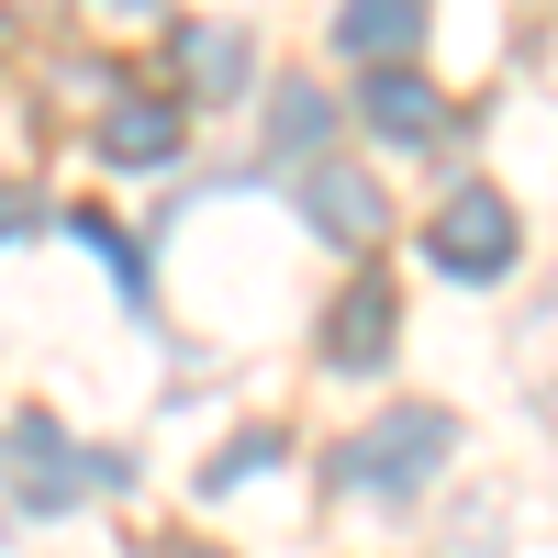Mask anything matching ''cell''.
Listing matches in <instances>:
<instances>
[{
    "mask_svg": "<svg viewBox=\"0 0 558 558\" xmlns=\"http://www.w3.org/2000/svg\"><path fill=\"white\" fill-rule=\"evenodd\" d=\"M246 68H257V45H246L235 23H191V34H179V78H191L202 101H223V89H246Z\"/></svg>",
    "mask_w": 558,
    "mask_h": 558,
    "instance_id": "cell-8",
    "label": "cell"
},
{
    "mask_svg": "<svg viewBox=\"0 0 558 558\" xmlns=\"http://www.w3.org/2000/svg\"><path fill=\"white\" fill-rule=\"evenodd\" d=\"M191 558H213V547H191Z\"/></svg>",
    "mask_w": 558,
    "mask_h": 558,
    "instance_id": "cell-12",
    "label": "cell"
},
{
    "mask_svg": "<svg viewBox=\"0 0 558 558\" xmlns=\"http://www.w3.org/2000/svg\"><path fill=\"white\" fill-rule=\"evenodd\" d=\"M514 246H525V223H514V202H502V191H458V202L425 223V257H436L447 279H502V268H514Z\"/></svg>",
    "mask_w": 558,
    "mask_h": 558,
    "instance_id": "cell-3",
    "label": "cell"
},
{
    "mask_svg": "<svg viewBox=\"0 0 558 558\" xmlns=\"http://www.w3.org/2000/svg\"><path fill=\"white\" fill-rule=\"evenodd\" d=\"M391 347H402V291L391 279H347L336 313H324V368L368 380V368H391Z\"/></svg>",
    "mask_w": 558,
    "mask_h": 558,
    "instance_id": "cell-4",
    "label": "cell"
},
{
    "mask_svg": "<svg viewBox=\"0 0 558 558\" xmlns=\"http://www.w3.org/2000/svg\"><path fill=\"white\" fill-rule=\"evenodd\" d=\"M302 213H313V235H336V246H368V235H380V223H391V202L368 191L357 168H313Z\"/></svg>",
    "mask_w": 558,
    "mask_h": 558,
    "instance_id": "cell-5",
    "label": "cell"
},
{
    "mask_svg": "<svg viewBox=\"0 0 558 558\" xmlns=\"http://www.w3.org/2000/svg\"><path fill=\"white\" fill-rule=\"evenodd\" d=\"M324 134H336V101H324V89H279L268 146H279V157H302V146H324Z\"/></svg>",
    "mask_w": 558,
    "mask_h": 558,
    "instance_id": "cell-10",
    "label": "cell"
},
{
    "mask_svg": "<svg viewBox=\"0 0 558 558\" xmlns=\"http://www.w3.org/2000/svg\"><path fill=\"white\" fill-rule=\"evenodd\" d=\"M447 447H458V413L402 402V413H380V425L347 447V481H357V492H425V481L447 470Z\"/></svg>",
    "mask_w": 558,
    "mask_h": 558,
    "instance_id": "cell-1",
    "label": "cell"
},
{
    "mask_svg": "<svg viewBox=\"0 0 558 558\" xmlns=\"http://www.w3.org/2000/svg\"><path fill=\"white\" fill-rule=\"evenodd\" d=\"M268 458H279V436H235V447L213 458V492H223V481H246V470H268Z\"/></svg>",
    "mask_w": 558,
    "mask_h": 558,
    "instance_id": "cell-11",
    "label": "cell"
},
{
    "mask_svg": "<svg viewBox=\"0 0 558 558\" xmlns=\"http://www.w3.org/2000/svg\"><path fill=\"white\" fill-rule=\"evenodd\" d=\"M89 481H123V470H112V458H78L57 425H45V413H12V514H23V525L68 514Z\"/></svg>",
    "mask_w": 558,
    "mask_h": 558,
    "instance_id": "cell-2",
    "label": "cell"
},
{
    "mask_svg": "<svg viewBox=\"0 0 558 558\" xmlns=\"http://www.w3.org/2000/svg\"><path fill=\"white\" fill-rule=\"evenodd\" d=\"M357 112H368V134H391V146H425V134L447 123V112H436V89L413 78V68H380V78H368V101H357Z\"/></svg>",
    "mask_w": 558,
    "mask_h": 558,
    "instance_id": "cell-7",
    "label": "cell"
},
{
    "mask_svg": "<svg viewBox=\"0 0 558 558\" xmlns=\"http://www.w3.org/2000/svg\"><path fill=\"white\" fill-rule=\"evenodd\" d=\"M101 146H112L123 168H157V157H179V112H168V101H123V112L101 123Z\"/></svg>",
    "mask_w": 558,
    "mask_h": 558,
    "instance_id": "cell-9",
    "label": "cell"
},
{
    "mask_svg": "<svg viewBox=\"0 0 558 558\" xmlns=\"http://www.w3.org/2000/svg\"><path fill=\"white\" fill-rule=\"evenodd\" d=\"M413 34H425V0H347V12H336V45L368 57V68L413 57Z\"/></svg>",
    "mask_w": 558,
    "mask_h": 558,
    "instance_id": "cell-6",
    "label": "cell"
}]
</instances>
